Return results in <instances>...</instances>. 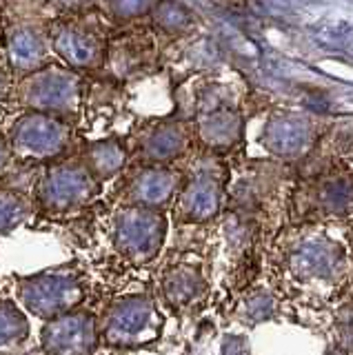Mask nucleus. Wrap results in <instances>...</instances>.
I'll return each instance as SVG.
<instances>
[{
	"label": "nucleus",
	"instance_id": "1",
	"mask_svg": "<svg viewBox=\"0 0 353 355\" xmlns=\"http://www.w3.org/2000/svg\"><path fill=\"white\" fill-rule=\"evenodd\" d=\"M18 297L31 315L49 322L71 313L83 300V286L71 271H42L20 280Z\"/></svg>",
	"mask_w": 353,
	"mask_h": 355
},
{
	"label": "nucleus",
	"instance_id": "2",
	"mask_svg": "<svg viewBox=\"0 0 353 355\" xmlns=\"http://www.w3.org/2000/svg\"><path fill=\"white\" fill-rule=\"evenodd\" d=\"M80 78L69 69L47 67L29 73L20 85V100L34 114L64 116L78 109L80 103Z\"/></svg>",
	"mask_w": 353,
	"mask_h": 355
},
{
	"label": "nucleus",
	"instance_id": "3",
	"mask_svg": "<svg viewBox=\"0 0 353 355\" xmlns=\"http://www.w3.org/2000/svg\"><path fill=\"white\" fill-rule=\"evenodd\" d=\"M71 131L56 116L25 114L12 129V151L23 160L45 162L64 153L69 147Z\"/></svg>",
	"mask_w": 353,
	"mask_h": 355
},
{
	"label": "nucleus",
	"instance_id": "4",
	"mask_svg": "<svg viewBox=\"0 0 353 355\" xmlns=\"http://www.w3.org/2000/svg\"><path fill=\"white\" fill-rule=\"evenodd\" d=\"M164 227L167 225L158 211L145 207L125 209L114 220V244L125 258L147 262L160 249Z\"/></svg>",
	"mask_w": 353,
	"mask_h": 355
},
{
	"label": "nucleus",
	"instance_id": "5",
	"mask_svg": "<svg viewBox=\"0 0 353 355\" xmlns=\"http://www.w3.org/2000/svg\"><path fill=\"white\" fill-rule=\"evenodd\" d=\"M96 178L80 162H60L42 175L38 200L47 211H71L96 196Z\"/></svg>",
	"mask_w": 353,
	"mask_h": 355
},
{
	"label": "nucleus",
	"instance_id": "6",
	"mask_svg": "<svg viewBox=\"0 0 353 355\" xmlns=\"http://www.w3.org/2000/svg\"><path fill=\"white\" fill-rule=\"evenodd\" d=\"M158 315L147 297L131 295L107 311L103 322V336L114 347H138L156 338Z\"/></svg>",
	"mask_w": 353,
	"mask_h": 355
},
{
	"label": "nucleus",
	"instance_id": "7",
	"mask_svg": "<svg viewBox=\"0 0 353 355\" xmlns=\"http://www.w3.org/2000/svg\"><path fill=\"white\" fill-rule=\"evenodd\" d=\"M42 349L47 355H92L98 344L96 322L85 311L49 320L40 333Z\"/></svg>",
	"mask_w": 353,
	"mask_h": 355
},
{
	"label": "nucleus",
	"instance_id": "8",
	"mask_svg": "<svg viewBox=\"0 0 353 355\" xmlns=\"http://www.w3.org/2000/svg\"><path fill=\"white\" fill-rule=\"evenodd\" d=\"M53 51L74 69H92L103 62V42L92 29L64 22L53 31Z\"/></svg>",
	"mask_w": 353,
	"mask_h": 355
},
{
	"label": "nucleus",
	"instance_id": "9",
	"mask_svg": "<svg viewBox=\"0 0 353 355\" xmlns=\"http://www.w3.org/2000/svg\"><path fill=\"white\" fill-rule=\"evenodd\" d=\"M7 60L18 73H34L47 60V40L31 25H16L7 33Z\"/></svg>",
	"mask_w": 353,
	"mask_h": 355
},
{
	"label": "nucleus",
	"instance_id": "10",
	"mask_svg": "<svg viewBox=\"0 0 353 355\" xmlns=\"http://www.w3.org/2000/svg\"><path fill=\"white\" fill-rule=\"evenodd\" d=\"M175 184H178V180H175V175L171 171L145 169L134 178L129 193L136 205L145 209H153L167 202L175 191Z\"/></svg>",
	"mask_w": 353,
	"mask_h": 355
},
{
	"label": "nucleus",
	"instance_id": "11",
	"mask_svg": "<svg viewBox=\"0 0 353 355\" xmlns=\"http://www.w3.org/2000/svg\"><path fill=\"white\" fill-rule=\"evenodd\" d=\"M218 202L220 193L216 182L207 180V178H196L180 196V211L191 220H205L216 214Z\"/></svg>",
	"mask_w": 353,
	"mask_h": 355
},
{
	"label": "nucleus",
	"instance_id": "12",
	"mask_svg": "<svg viewBox=\"0 0 353 355\" xmlns=\"http://www.w3.org/2000/svg\"><path fill=\"white\" fill-rule=\"evenodd\" d=\"M85 166L96 180H107L125 166V149L116 140L96 142L87 149Z\"/></svg>",
	"mask_w": 353,
	"mask_h": 355
},
{
	"label": "nucleus",
	"instance_id": "13",
	"mask_svg": "<svg viewBox=\"0 0 353 355\" xmlns=\"http://www.w3.org/2000/svg\"><path fill=\"white\" fill-rule=\"evenodd\" d=\"M184 147V136L178 127H158L149 131V136L142 140V153L153 162H164L175 158Z\"/></svg>",
	"mask_w": 353,
	"mask_h": 355
},
{
	"label": "nucleus",
	"instance_id": "14",
	"mask_svg": "<svg viewBox=\"0 0 353 355\" xmlns=\"http://www.w3.org/2000/svg\"><path fill=\"white\" fill-rule=\"evenodd\" d=\"M29 324L23 311L9 302H0V353L14 351L25 342Z\"/></svg>",
	"mask_w": 353,
	"mask_h": 355
},
{
	"label": "nucleus",
	"instance_id": "15",
	"mask_svg": "<svg viewBox=\"0 0 353 355\" xmlns=\"http://www.w3.org/2000/svg\"><path fill=\"white\" fill-rule=\"evenodd\" d=\"M29 214L31 207L23 196L12 191H0V236L23 225Z\"/></svg>",
	"mask_w": 353,
	"mask_h": 355
},
{
	"label": "nucleus",
	"instance_id": "16",
	"mask_svg": "<svg viewBox=\"0 0 353 355\" xmlns=\"http://www.w3.org/2000/svg\"><path fill=\"white\" fill-rule=\"evenodd\" d=\"M198 288H200V277L189 269H175L167 275V282H164V291L171 302L184 304L189 300L196 297Z\"/></svg>",
	"mask_w": 353,
	"mask_h": 355
},
{
	"label": "nucleus",
	"instance_id": "17",
	"mask_svg": "<svg viewBox=\"0 0 353 355\" xmlns=\"http://www.w3.org/2000/svg\"><path fill=\"white\" fill-rule=\"evenodd\" d=\"M149 9V5H112V11H116V14L120 16V18H127V16H134V14H138V11H147Z\"/></svg>",
	"mask_w": 353,
	"mask_h": 355
},
{
	"label": "nucleus",
	"instance_id": "18",
	"mask_svg": "<svg viewBox=\"0 0 353 355\" xmlns=\"http://www.w3.org/2000/svg\"><path fill=\"white\" fill-rule=\"evenodd\" d=\"M7 162H9V149H7V144L3 142V138H0V173L7 169Z\"/></svg>",
	"mask_w": 353,
	"mask_h": 355
}]
</instances>
